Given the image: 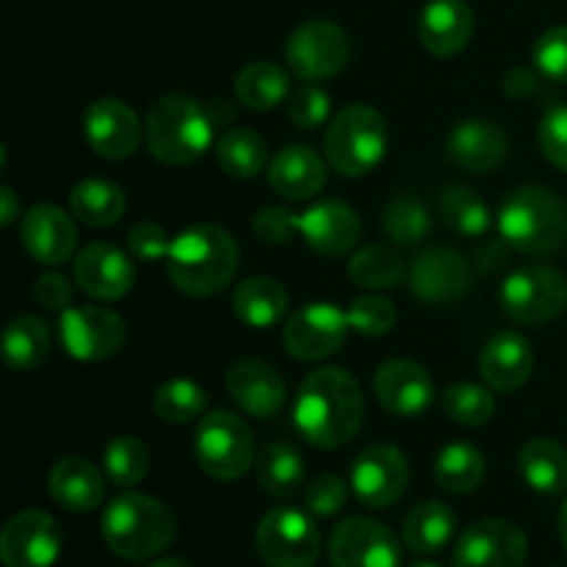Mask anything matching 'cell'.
<instances>
[{
    "label": "cell",
    "instance_id": "obj_1",
    "mask_svg": "<svg viewBox=\"0 0 567 567\" xmlns=\"http://www.w3.org/2000/svg\"><path fill=\"white\" fill-rule=\"evenodd\" d=\"M365 402L360 382L338 365L305 377L293 402V426L316 449H341L363 426Z\"/></svg>",
    "mask_w": 567,
    "mask_h": 567
},
{
    "label": "cell",
    "instance_id": "obj_2",
    "mask_svg": "<svg viewBox=\"0 0 567 567\" xmlns=\"http://www.w3.org/2000/svg\"><path fill=\"white\" fill-rule=\"evenodd\" d=\"M238 244L219 225H192L172 241L166 275L188 297H214L233 282L238 271Z\"/></svg>",
    "mask_w": 567,
    "mask_h": 567
},
{
    "label": "cell",
    "instance_id": "obj_3",
    "mask_svg": "<svg viewBox=\"0 0 567 567\" xmlns=\"http://www.w3.org/2000/svg\"><path fill=\"white\" fill-rule=\"evenodd\" d=\"M100 532L111 554L127 563H144L175 543L177 518L161 498L125 493L105 507Z\"/></svg>",
    "mask_w": 567,
    "mask_h": 567
},
{
    "label": "cell",
    "instance_id": "obj_4",
    "mask_svg": "<svg viewBox=\"0 0 567 567\" xmlns=\"http://www.w3.org/2000/svg\"><path fill=\"white\" fill-rule=\"evenodd\" d=\"M216 120L210 105L188 94H166L150 109L144 122V142L153 158L169 166H186L203 158L216 138Z\"/></svg>",
    "mask_w": 567,
    "mask_h": 567
},
{
    "label": "cell",
    "instance_id": "obj_5",
    "mask_svg": "<svg viewBox=\"0 0 567 567\" xmlns=\"http://www.w3.org/2000/svg\"><path fill=\"white\" fill-rule=\"evenodd\" d=\"M498 236L524 255H548L567 241V205L543 186L507 194L498 208Z\"/></svg>",
    "mask_w": 567,
    "mask_h": 567
},
{
    "label": "cell",
    "instance_id": "obj_6",
    "mask_svg": "<svg viewBox=\"0 0 567 567\" xmlns=\"http://www.w3.org/2000/svg\"><path fill=\"white\" fill-rule=\"evenodd\" d=\"M388 153V122L371 105H347L324 133L327 164L343 177H365Z\"/></svg>",
    "mask_w": 567,
    "mask_h": 567
},
{
    "label": "cell",
    "instance_id": "obj_7",
    "mask_svg": "<svg viewBox=\"0 0 567 567\" xmlns=\"http://www.w3.org/2000/svg\"><path fill=\"white\" fill-rule=\"evenodd\" d=\"M194 457L199 468L219 482H236L252 468L255 435L241 415L214 410L203 415L194 435Z\"/></svg>",
    "mask_w": 567,
    "mask_h": 567
},
{
    "label": "cell",
    "instance_id": "obj_8",
    "mask_svg": "<svg viewBox=\"0 0 567 567\" xmlns=\"http://www.w3.org/2000/svg\"><path fill=\"white\" fill-rule=\"evenodd\" d=\"M498 299L504 313L518 324H546L567 308V280L554 266H520L502 282Z\"/></svg>",
    "mask_w": 567,
    "mask_h": 567
},
{
    "label": "cell",
    "instance_id": "obj_9",
    "mask_svg": "<svg viewBox=\"0 0 567 567\" xmlns=\"http://www.w3.org/2000/svg\"><path fill=\"white\" fill-rule=\"evenodd\" d=\"M255 546L269 567H313L321 554V535L302 509L275 507L260 518Z\"/></svg>",
    "mask_w": 567,
    "mask_h": 567
},
{
    "label": "cell",
    "instance_id": "obj_10",
    "mask_svg": "<svg viewBox=\"0 0 567 567\" xmlns=\"http://www.w3.org/2000/svg\"><path fill=\"white\" fill-rule=\"evenodd\" d=\"M352 44L347 31L330 20H308L291 31L286 42L288 70L308 83L336 78L347 66Z\"/></svg>",
    "mask_w": 567,
    "mask_h": 567
},
{
    "label": "cell",
    "instance_id": "obj_11",
    "mask_svg": "<svg viewBox=\"0 0 567 567\" xmlns=\"http://www.w3.org/2000/svg\"><path fill=\"white\" fill-rule=\"evenodd\" d=\"M127 327L120 313L97 305L70 308L59 319V341L81 363H103L125 347Z\"/></svg>",
    "mask_w": 567,
    "mask_h": 567
},
{
    "label": "cell",
    "instance_id": "obj_12",
    "mask_svg": "<svg viewBox=\"0 0 567 567\" xmlns=\"http://www.w3.org/2000/svg\"><path fill=\"white\" fill-rule=\"evenodd\" d=\"M347 310L330 302H310L293 310L291 319L282 327V343L288 354L297 360H327L347 343L349 336Z\"/></svg>",
    "mask_w": 567,
    "mask_h": 567
},
{
    "label": "cell",
    "instance_id": "obj_13",
    "mask_svg": "<svg viewBox=\"0 0 567 567\" xmlns=\"http://www.w3.org/2000/svg\"><path fill=\"white\" fill-rule=\"evenodd\" d=\"M352 482L354 498L363 507L385 509L396 504L404 496L410 482V465L404 452L388 443H374V446L363 449L352 465Z\"/></svg>",
    "mask_w": 567,
    "mask_h": 567
},
{
    "label": "cell",
    "instance_id": "obj_14",
    "mask_svg": "<svg viewBox=\"0 0 567 567\" xmlns=\"http://www.w3.org/2000/svg\"><path fill=\"white\" fill-rule=\"evenodd\" d=\"M410 291L426 305H449L474 288V271L465 255L452 247H426L413 258L408 271Z\"/></svg>",
    "mask_w": 567,
    "mask_h": 567
},
{
    "label": "cell",
    "instance_id": "obj_15",
    "mask_svg": "<svg viewBox=\"0 0 567 567\" xmlns=\"http://www.w3.org/2000/svg\"><path fill=\"white\" fill-rule=\"evenodd\" d=\"M64 548V535L53 515L42 509L17 513L0 535V559L6 567H53Z\"/></svg>",
    "mask_w": 567,
    "mask_h": 567
},
{
    "label": "cell",
    "instance_id": "obj_16",
    "mask_svg": "<svg viewBox=\"0 0 567 567\" xmlns=\"http://www.w3.org/2000/svg\"><path fill=\"white\" fill-rule=\"evenodd\" d=\"M332 567H399L402 546L385 524L371 518H347L332 529L330 546Z\"/></svg>",
    "mask_w": 567,
    "mask_h": 567
},
{
    "label": "cell",
    "instance_id": "obj_17",
    "mask_svg": "<svg viewBox=\"0 0 567 567\" xmlns=\"http://www.w3.org/2000/svg\"><path fill=\"white\" fill-rule=\"evenodd\" d=\"M454 567H524L526 535L504 518L476 520L454 546Z\"/></svg>",
    "mask_w": 567,
    "mask_h": 567
},
{
    "label": "cell",
    "instance_id": "obj_18",
    "mask_svg": "<svg viewBox=\"0 0 567 567\" xmlns=\"http://www.w3.org/2000/svg\"><path fill=\"white\" fill-rule=\"evenodd\" d=\"M83 136L100 158L125 161L142 144L144 125L131 105L114 97H103L89 105L83 114Z\"/></svg>",
    "mask_w": 567,
    "mask_h": 567
},
{
    "label": "cell",
    "instance_id": "obj_19",
    "mask_svg": "<svg viewBox=\"0 0 567 567\" xmlns=\"http://www.w3.org/2000/svg\"><path fill=\"white\" fill-rule=\"evenodd\" d=\"M374 396L399 419H419L435 402V382L430 371L408 358H393L377 369Z\"/></svg>",
    "mask_w": 567,
    "mask_h": 567
},
{
    "label": "cell",
    "instance_id": "obj_20",
    "mask_svg": "<svg viewBox=\"0 0 567 567\" xmlns=\"http://www.w3.org/2000/svg\"><path fill=\"white\" fill-rule=\"evenodd\" d=\"M72 271H75V282L81 286V291L94 299H105V302L127 297L136 286V269H133L127 252L109 241H94L83 247Z\"/></svg>",
    "mask_w": 567,
    "mask_h": 567
},
{
    "label": "cell",
    "instance_id": "obj_21",
    "mask_svg": "<svg viewBox=\"0 0 567 567\" xmlns=\"http://www.w3.org/2000/svg\"><path fill=\"white\" fill-rule=\"evenodd\" d=\"M360 216L352 205L341 199H321L299 214V236L305 238L316 255L324 258H341L354 249L360 241Z\"/></svg>",
    "mask_w": 567,
    "mask_h": 567
},
{
    "label": "cell",
    "instance_id": "obj_22",
    "mask_svg": "<svg viewBox=\"0 0 567 567\" xmlns=\"http://www.w3.org/2000/svg\"><path fill=\"white\" fill-rule=\"evenodd\" d=\"M20 241L37 264L59 266L75 252L78 227L59 205H33L20 219Z\"/></svg>",
    "mask_w": 567,
    "mask_h": 567
},
{
    "label": "cell",
    "instance_id": "obj_23",
    "mask_svg": "<svg viewBox=\"0 0 567 567\" xmlns=\"http://www.w3.org/2000/svg\"><path fill=\"white\" fill-rule=\"evenodd\" d=\"M227 393L252 419H275L286 408V382L264 360H238L227 371Z\"/></svg>",
    "mask_w": 567,
    "mask_h": 567
},
{
    "label": "cell",
    "instance_id": "obj_24",
    "mask_svg": "<svg viewBox=\"0 0 567 567\" xmlns=\"http://www.w3.org/2000/svg\"><path fill=\"white\" fill-rule=\"evenodd\" d=\"M535 371V349L520 332H496L480 354V374L496 393H513L529 382Z\"/></svg>",
    "mask_w": 567,
    "mask_h": 567
},
{
    "label": "cell",
    "instance_id": "obj_25",
    "mask_svg": "<svg viewBox=\"0 0 567 567\" xmlns=\"http://www.w3.org/2000/svg\"><path fill=\"white\" fill-rule=\"evenodd\" d=\"M474 37V11L465 0H430L419 14V39L437 59L463 53Z\"/></svg>",
    "mask_w": 567,
    "mask_h": 567
},
{
    "label": "cell",
    "instance_id": "obj_26",
    "mask_svg": "<svg viewBox=\"0 0 567 567\" xmlns=\"http://www.w3.org/2000/svg\"><path fill=\"white\" fill-rule=\"evenodd\" d=\"M449 158L463 169L485 175V172L498 169L507 158L509 138L498 122L491 120H465L452 127L449 133Z\"/></svg>",
    "mask_w": 567,
    "mask_h": 567
},
{
    "label": "cell",
    "instance_id": "obj_27",
    "mask_svg": "<svg viewBox=\"0 0 567 567\" xmlns=\"http://www.w3.org/2000/svg\"><path fill=\"white\" fill-rule=\"evenodd\" d=\"M266 177H269L275 194L291 199V203H302V199H313L324 188L327 164L316 150L305 147V144H291L269 161Z\"/></svg>",
    "mask_w": 567,
    "mask_h": 567
},
{
    "label": "cell",
    "instance_id": "obj_28",
    "mask_svg": "<svg viewBox=\"0 0 567 567\" xmlns=\"http://www.w3.org/2000/svg\"><path fill=\"white\" fill-rule=\"evenodd\" d=\"M103 471L83 457H64L50 468L48 491L59 507L70 513H92L105 498Z\"/></svg>",
    "mask_w": 567,
    "mask_h": 567
},
{
    "label": "cell",
    "instance_id": "obj_29",
    "mask_svg": "<svg viewBox=\"0 0 567 567\" xmlns=\"http://www.w3.org/2000/svg\"><path fill=\"white\" fill-rule=\"evenodd\" d=\"M286 286L275 277H249L233 293V310H236L238 321H244L252 330H269L277 327L288 313Z\"/></svg>",
    "mask_w": 567,
    "mask_h": 567
},
{
    "label": "cell",
    "instance_id": "obj_30",
    "mask_svg": "<svg viewBox=\"0 0 567 567\" xmlns=\"http://www.w3.org/2000/svg\"><path fill=\"white\" fill-rule=\"evenodd\" d=\"M520 476L543 496H563L567 491V452L551 437H535L520 449Z\"/></svg>",
    "mask_w": 567,
    "mask_h": 567
},
{
    "label": "cell",
    "instance_id": "obj_31",
    "mask_svg": "<svg viewBox=\"0 0 567 567\" xmlns=\"http://www.w3.org/2000/svg\"><path fill=\"white\" fill-rule=\"evenodd\" d=\"M70 210L86 227H111L125 216L127 197L116 183L86 177L70 192Z\"/></svg>",
    "mask_w": 567,
    "mask_h": 567
},
{
    "label": "cell",
    "instance_id": "obj_32",
    "mask_svg": "<svg viewBox=\"0 0 567 567\" xmlns=\"http://www.w3.org/2000/svg\"><path fill=\"white\" fill-rule=\"evenodd\" d=\"M291 94V78L275 61H252L236 75V97L252 111H271Z\"/></svg>",
    "mask_w": 567,
    "mask_h": 567
},
{
    "label": "cell",
    "instance_id": "obj_33",
    "mask_svg": "<svg viewBox=\"0 0 567 567\" xmlns=\"http://www.w3.org/2000/svg\"><path fill=\"white\" fill-rule=\"evenodd\" d=\"M457 532V515L443 502H424L404 520V543L415 554H437Z\"/></svg>",
    "mask_w": 567,
    "mask_h": 567
},
{
    "label": "cell",
    "instance_id": "obj_34",
    "mask_svg": "<svg viewBox=\"0 0 567 567\" xmlns=\"http://www.w3.org/2000/svg\"><path fill=\"white\" fill-rule=\"evenodd\" d=\"M485 454L471 443H449L435 457V482L452 496L476 491L485 480Z\"/></svg>",
    "mask_w": 567,
    "mask_h": 567
},
{
    "label": "cell",
    "instance_id": "obj_35",
    "mask_svg": "<svg viewBox=\"0 0 567 567\" xmlns=\"http://www.w3.org/2000/svg\"><path fill=\"white\" fill-rule=\"evenodd\" d=\"M50 354V330L39 316H17L3 330V358L14 371H31Z\"/></svg>",
    "mask_w": 567,
    "mask_h": 567
},
{
    "label": "cell",
    "instance_id": "obj_36",
    "mask_svg": "<svg viewBox=\"0 0 567 567\" xmlns=\"http://www.w3.org/2000/svg\"><path fill=\"white\" fill-rule=\"evenodd\" d=\"M260 487L277 498L293 496L305 482V460L291 443H269L255 460Z\"/></svg>",
    "mask_w": 567,
    "mask_h": 567
},
{
    "label": "cell",
    "instance_id": "obj_37",
    "mask_svg": "<svg viewBox=\"0 0 567 567\" xmlns=\"http://www.w3.org/2000/svg\"><path fill=\"white\" fill-rule=\"evenodd\" d=\"M216 158H219V166L230 177L252 181L269 164V147H266V142L255 131L230 127L216 142Z\"/></svg>",
    "mask_w": 567,
    "mask_h": 567
},
{
    "label": "cell",
    "instance_id": "obj_38",
    "mask_svg": "<svg viewBox=\"0 0 567 567\" xmlns=\"http://www.w3.org/2000/svg\"><path fill=\"white\" fill-rule=\"evenodd\" d=\"M382 227H385V236L391 238L396 247H419V244H424L432 233L430 208H426L421 199L410 197V194H396V197L385 205Z\"/></svg>",
    "mask_w": 567,
    "mask_h": 567
},
{
    "label": "cell",
    "instance_id": "obj_39",
    "mask_svg": "<svg viewBox=\"0 0 567 567\" xmlns=\"http://www.w3.org/2000/svg\"><path fill=\"white\" fill-rule=\"evenodd\" d=\"M441 214L443 221H446L457 236L482 238L493 225V214L491 208H487L485 199L463 186H452L443 192Z\"/></svg>",
    "mask_w": 567,
    "mask_h": 567
},
{
    "label": "cell",
    "instance_id": "obj_40",
    "mask_svg": "<svg viewBox=\"0 0 567 567\" xmlns=\"http://www.w3.org/2000/svg\"><path fill=\"white\" fill-rule=\"evenodd\" d=\"M404 275H408L404 260L391 247H363L349 260V277L358 286L374 288V291L399 286Z\"/></svg>",
    "mask_w": 567,
    "mask_h": 567
},
{
    "label": "cell",
    "instance_id": "obj_41",
    "mask_svg": "<svg viewBox=\"0 0 567 567\" xmlns=\"http://www.w3.org/2000/svg\"><path fill=\"white\" fill-rule=\"evenodd\" d=\"M103 471L116 487H136L150 474V449L133 435H120L105 446Z\"/></svg>",
    "mask_w": 567,
    "mask_h": 567
},
{
    "label": "cell",
    "instance_id": "obj_42",
    "mask_svg": "<svg viewBox=\"0 0 567 567\" xmlns=\"http://www.w3.org/2000/svg\"><path fill=\"white\" fill-rule=\"evenodd\" d=\"M205 404H208V396H205L203 385L186 380V377L164 382L153 396L155 415L166 424H192L205 413Z\"/></svg>",
    "mask_w": 567,
    "mask_h": 567
},
{
    "label": "cell",
    "instance_id": "obj_43",
    "mask_svg": "<svg viewBox=\"0 0 567 567\" xmlns=\"http://www.w3.org/2000/svg\"><path fill=\"white\" fill-rule=\"evenodd\" d=\"M443 410L460 426H482L496 415V399L487 388L457 382L443 393Z\"/></svg>",
    "mask_w": 567,
    "mask_h": 567
},
{
    "label": "cell",
    "instance_id": "obj_44",
    "mask_svg": "<svg viewBox=\"0 0 567 567\" xmlns=\"http://www.w3.org/2000/svg\"><path fill=\"white\" fill-rule=\"evenodd\" d=\"M288 120L299 131H316V127L327 125L332 114V97L327 89H321L319 83H308L293 89L286 100Z\"/></svg>",
    "mask_w": 567,
    "mask_h": 567
},
{
    "label": "cell",
    "instance_id": "obj_45",
    "mask_svg": "<svg viewBox=\"0 0 567 567\" xmlns=\"http://www.w3.org/2000/svg\"><path fill=\"white\" fill-rule=\"evenodd\" d=\"M347 319L354 332L377 338L388 336L396 327L399 310L391 299L380 297V293H363V297L352 299V305L347 310Z\"/></svg>",
    "mask_w": 567,
    "mask_h": 567
},
{
    "label": "cell",
    "instance_id": "obj_46",
    "mask_svg": "<svg viewBox=\"0 0 567 567\" xmlns=\"http://www.w3.org/2000/svg\"><path fill=\"white\" fill-rule=\"evenodd\" d=\"M532 61L546 81L567 83V25H554L540 33L532 48Z\"/></svg>",
    "mask_w": 567,
    "mask_h": 567
},
{
    "label": "cell",
    "instance_id": "obj_47",
    "mask_svg": "<svg viewBox=\"0 0 567 567\" xmlns=\"http://www.w3.org/2000/svg\"><path fill=\"white\" fill-rule=\"evenodd\" d=\"M347 498L349 487L338 474L316 476V480L310 482L308 493H305L308 513H313L316 518H332V515H338L347 507Z\"/></svg>",
    "mask_w": 567,
    "mask_h": 567
},
{
    "label": "cell",
    "instance_id": "obj_48",
    "mask_svg": "<svg viewBox=\"0 0 567 567\" xmlns=\"http://www.w3.org/2000/svg\"><path fill=\"white\" fill-rule=\"evenodd\" d=\"M537 142L548 164L567 172V105H554L546 111L537 127Z\"/></svg>",
    "mask_w": 567,
    "mask_h": 567
},
{
    "label": "cell",
    "instance_id": "obj_49",
    "mask_svg": "<svg viewBox=\"0 0 567 567\" xmlns=\"http://www.w3.org/2000/svg\"><path fill=\"white\" fill-rule=\"evenodd\" d=\"M175 238H169V233L164 230L155 221L144 219L136 221V225L127 230V249L136 260H144V264H153V260H166L169 258V249Z\"/></svg>",
    "mask_w": 567,
    "mask_h": 567
},
{
    "label": "cell",
    "instance_id": "obj_50",
    "mask_svg": "<svg viewBox=\"0 0 567 567\" xmlns=\"http://www.w3.org/2000/svg\"><path fill=\"white\" fill-rule=\"evenodd\" d=\"M252 230L266 244H288L299 233V214L280 205H269L255 214Z\"/></svg>",
    "mask_w": 567,
    "mask_h": 567
},
{
    "label": "cell",
    "instance_id": "obj_51",
    "mask_svg": "<svg viewBox=\"0 0 567 567\" xmlns=\"http://www.w3.org/2000/svg\"><path fill=\"white\" fill-rule=\"evenodd\" d=\"M33 299L50 313H64L72 305V286L59 271H48L33 282Z\"/></svg>",
    "mask_w": 567,
    "mask_h": 567
},
{
    "label": "cell",
    "instance_id": "obj_52",
    "mask_svg": "<svg viewBox=\"0 0 567 567\" xmlns=\"http://www.w3.org/2000/svg\"><path fill=\"white\" fill-rule=\"evenodd\" d=\"M537 75H540V72L529 70V66H513V70L504 75V94L513 100H526L529 94H535Z\"/></svg>",
    "mask_w": 567,
    "mask_h": 567
},
{
    "label": "cell",
    "instance_id": "obj_53",
    "mask_svg": "<svg viewBox=\"0 0 567 567\" xmlns=\"http://www.w3.org/2000/svg\"><path fill=\"white\" fill-rule=\"evenodd\" d=\"M0 203H3V210H0V225L11 227L17 221V216H22L20 205H17V194L11 192L9 186H3L0 188Z\"/></svg>",
    "mask_w": 567,
    "mask_h": 567
},
{
    "label": "cell",
    "instance_id": "obj_54",
    "mask_svg": "<svg viewBox=\"0 0 567 567\" xmlns=\"http://www.w3.org/2000/svg\"><path fill=\"white\" fill-rule=\"evenodd\" d=\"M150 567H194V565H192V563H186V559L166 557V559H158V563H153Z\"/></svg>",
    "mask_w": 567,
    "mask_h": 567
},
{
    "label": "cell",
    "instance_id": "obj_55",
    "mask_svg": "<svg viewBox=\"0 0 567 567\" xmlns=\"http://www.w3.org/2000/svg\"><path fill=\"white\" fill-rule=\"evenodd\" d=\"M559 537H563V543L567 548V502L563 504V509H559Z\"/></svg>",
    "mask_w": 567,
    "mask_h": 567
},
{
    "label": "cell",
    "instance_id": "obj_56",
    "mask_svg": "<svg viewBox=\"0 0 567 567\" xmlns=\"http://www.w3.org/2000/svg\"><path fill=\"white\" fill-rule=\"evenodd\" d=\"M408 567H441V565L430 563V559H419V563H413V565H408Z\"/></svg>",
    "mask_w": 567,
    "mask_h": 567
}]
</instances>
